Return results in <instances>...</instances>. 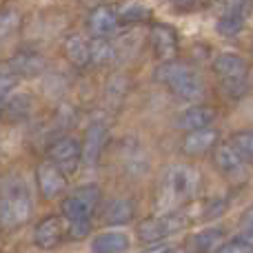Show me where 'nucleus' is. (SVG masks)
Masks as SVG:
<instances>
[{"label":"nucleus","mask_w":253,"mask_h":253,"mask_svg":"<svg viewBox=\"0 0 253 253\" xmlns=\"http://www.w3.org/2000/svg\"><path fill=\"white\" fill-rule=\"evenodd\" d=\"M107 142V126L100 123H93L84 133V142H83V160L87 165H93V162L100 158L102 147Z\"/></svg>","instance_id":"4468645a"},{"label":"nucleus","mask_w":253,"mask_h":253,"mask_svg":"<svg viewBox=\"0 0 253 253\" xmlns=\"http://www.w3.org/2000/svg\"><path fill=\"white\" fill-rule=\"evenodd\" d=\"M62 238H65V227H62V220L58 215H47V218H42L36 224L34 242L38 249H44V251L56 249L62 242Z\"/></svg>","instance_id":"6e6552de"},{"label":"nucleus","mask_w":253,"mask_h":253,"mask_svg":"<svg viewBox=\"0 0 253 253\" xmlns=\"http://www.w3.org/2000/svg\"><path fill=\"white\" fill-rule=\"evenodd\" d=\"M215 253H253V242L247 238H236V240L224 242Z\"/></svg>","instance_id":"cd10ccee"},{"label":"nucleus","mask_w":253,"mask_h":253,"mask_svg":"<svg viewBox=\"0 0 253 253\" xmlns=\"http://www.w3.org/2000/svg\"><path fill=\"white\" fill-rule=\"evenodd\" d=\"M89 231H91V222H89V218L71 220V222L67 224V236H69L71 240H83L84 236H89Z\"/></svg>","instance_id":"bb28decb"},{"label":"nucleus","mask_w":253,"mask_h":253,"mask_svg":"<svg viewBox=\"0 0 253 253\" xmlns=\"http://www.w3.org/2000/svg\"><path fill=\"white\" fill-rule=\"evenodd\" d=\"M18 27H20V13L16 9H2L0 11V42L7 40Z\"/></svg>","instance_id":"393cba45"},{"label":"nucleus","mask_w":253,"mask_h":253,"mask_svg":"<svg viewBox=\"0 0 253 253\" xmlns=\"http://www.w3.org/2000/svg\"><path fill=\"white\" fill-rule=\"evenodd\" d=\"M9 69L18 76L34 78V76H38L44 71V58L36 51H20L9 60Z\"/></svg>","instance_id":"2eb2a0df"},{"label":"nucleus","mask_w":253,"mask_h":253,"mask_svg":"<svg viewBox=\"0 0 253 253\" xmlns=\"http://www.w3.org/2000/svg\"><path fill=\"white\" fill-rule=\"evenodd\" d=\"M13 87H16V80H13V76L0 71V100H4V98H7V93L11 91Z\"/></svg>","instance_id":"c85d7f7f"},{"label":"nucleus","mask_w":253,"mask_h":253,"mask_svg":"<svg viewBox=\"0 0 253 253\" xmlns=\"http://www.w3.org/2000/svg\"><path fill=\"white\" fill-rule=\"evenodd\" d=\"M133 218V202L129 198H116L105 209V222L107 224H126Z\"/></svg>","instance_id":"6ab92c4d"},{"label":"nucleus","mask_w":253,"mask_h":253,"mask_svg":"<svg viewBox=\"0 0 253 253\" xmlns=\"http://www.w3.org/2000/svg\"><path fill=\"white\" fill-rule=\"evenodd\" d=\"M213 162L220 169L222 175H229V178H236V175H242V158L238 156V151L231 147V144H222V147L215 149L213 153Z\"/></svg>","instance_id":"a211bd4d"},{"label":"nucleus","mask_w":253,"mask_h":253,"mask_svg":"<svg viewBox=\"0 0 253 253\" xmlns=\"http://www.w3.org/2000/svg\"><path fill=\"white\" fill-rule=\"evenodd\" d=\"M31 107H34V102H31L29 93H18L4 102V114L11 120H22L31 114Z\"/></svg>","instance_id":"5701e85b"},{"label":"nucleus","mask_w":253,"mask_h":253,"mask_svg":"<svg viewBox=\"0 0 253 253\" xmlns=\"http://www.w3.org/2000/svg\"><path fill=\"white\" fill-rule=\"evenodd\" d=\"M89 51H91V62L98 67H105V65H111L118 56V49L111 40L107 38H93L89 42Z\"/></svg>","instance_id":"412c9836"},{"label":"nucleus","mask_w":253,"mask_h":253,"mask_svg":"<svg viewBox=\"0 0 253 253\" xmlns=\"http://www.w3.org/2000/svg\"><path fill=\"white\" fill-rule=\"evenodd\" d=\"M156 78L182 100H196L202 96V80L196 69L178 60H167L158 67Z\"/></svg>","instance_id":"f257e3e1"},{"label":"nucleus","mask_w":253,"mask_h":253,"mask_svg":"<svg viewBox=\"0 0 253 253\" xmlns=\"http://www.w3.org/2000/svg\"><path fill=\"white\" fill-rule=\"evenodd\" d=\"M65 58L74 67H87L91 62V51H89V40H84V36L80 34H69L62 44Z\"/></svg>","instance_id":"dca6fc26"},{"label":"nucleus","mask_w":253,"mask_h":253,"mask_svg":"<svg viewBox=\"0 0 253 253\" xmlns=\"http://www.w3.org/2000/svg\"><path fill=\"white\" fill-rule=\"evenodd\" d=\"M126 249L129 236L123 231H105L91 240V253H125Z\"/></svg>","instance_id":"f3484780"},{"label":"nucleus","mask_w":253,"mask_h":253,"mask_svg":"<svg viewBox=\"0 0 253 253\" xmlns=\"http://www.w3.org/2000/svg\"><path fill=\"white\" fill-rule=\"evenodd\" d=\"M98 200H100V189L96 184H87V187H80L74 196L65 198L62 200V215L69 220H83L89 218L91 211L96 209Z\"/></svg>","instance_id":"423d86ee"},{"label":"nucleus","mask_w":253,"mask_h":253,"mask_svg":"<svg viewBox=\"0 0 253 253\" xmlns=\"http://www.w3.org/2000/svg\"><path fill=\"white\" fill-rule=\"evenodd\" d=\"M147 18H149V9L138 2L126 4L118 13V22H125V25H135V22H142V20H147Z\"/></svg>","instance_id":"a878e982"},{"label":"nucleus","mask_w":253,"mask_h":253,"mask_svg":"<svg viewBox=\"0 0 253 253\" xmlns=\"http://www.w3.org/2000/svg\"><path fill=\"white\" fill-rule=\"evenodd\" d=\"M36 175H38L40 196H42L44 200H56L58 196H62V193L67 191V175L56 162L44 160L42 165L38 167Z\"/></svg>","instance_id":"0eeeda50"},{"label":"nucleus","mask_w":253,"mask_h":253,"mask_svg":"<svg viewBox=\"0 0 253 253\" xmlns=\"http://www.w3.org/2000/svg\"><path fill=\"white\" fill-rule=\"evenodd\" d=\"M198 189V173L191 167H173L165 175L160 189V205L165 209H173L180 202L189 200Z\"/></svg>","instance_id":"7ed1b4c3"},{"label":"nucleus","mask_w":253,"mask_h":253,"mask_svg":"<svg viewBox=\"0 0 253 253\" xmlns=\"http://www.w3.org/2000/svg\"><path fill=\"white\" fill-rule=\"evenodd\" d=\"M171 2L173 4H193L196 0H171Z\"/></svg>","instance_id":"2f4dec72"},{"label":"nucleus","mask_w":253,"mask_h":253,"mask_svg":"<svg viewBox=\"0 0 253 253\" xmlns=\"http://www.w3.org/2000/svg\"><path fill=\"white\" fill-rule=\"evenodd\" d=\"M169 253H184V251H169Z\"/></svg>","instance_id":"72a5a7b5"},{"label":"nucleus","mask_w":253,"mask_h":253,"mask_svg":"<svg viewBox=\"0 0 253 253\" xmlns=\"http://www.w3.org/2000/svg\"><path fill=\"white\" fill-rule=\"evenodd\" d=\"M245 238H247V240H249V242H253V224H251V227L245 231Z\"/></svg>","instance_id":"7c9ffc66"},{"label":"nucleus","mask_w":253,"mask_h":253,"mask_svg":"<svg viewBox=\"0 0 253 253\" xmlns=\"http://www.w3.org/2000/svg\"><path fill=\"white\" fill-rule=\"evenodd\" d=\"M245 20H247V13L238 11V9H229L222 13V16L218 18V25H215V29H218L220 36H227V38H231V36H238L242 31V27H245Z\"/></svg>","instance_id":"4be33fe9"},{"label":"nucleus","mask_w":253,"mask_h":253,"mask_svg":"<svg viewBox=\"0 0 253 253\" xmlns=\"http://www.w3.org/2000/svg\"><path fill=\"white\" fill-rule=\"evenodd\" d=\"M34 202L27 191V184L9 182L0 191V224L7 229H16L31 218Z\"/></svg>","instance_id":"f03ea898"},{"label":"nucleus","mask_w":253,"mask_h":253,"mask_svg":"<svg viewBox=\"0 0 253 253\" xmlns=\"http://www.w3.org/2000/svg\"><path fill=\"white\" fill-rule=\"evenodd\" d=\"M231 147L238 151V156L247 162H253V129L238 131L231 138Z\"/></svg>","instance_id":"b1692460"},{"label":"nucleus","mask_w":253,"mask_h":253,"mask_svg":"<svg viewBox=\"0 0 253 253\" xmlns=\"http://www.w3.org/2000/svg\"><path fill=\"white\" fill-rule=\"evenodd\" d=\"M2 111H4V105H2V100H0V114H2Z\"/></svg>","instance_id":"473e14b6"},{"label":"nucleus","mask_w":253,"mask_h":253,"mask_svg":"<svg viewBox=\"0 0 253 253\" xmlns=\"http://www.w3.org/2000/svg\"><path fill=\"white\" fill-rule=\"evenodd\" d=\"M218 142V131L213 126H202V129L187 131L182 140V153L187 156H202V153L211 151Z\"/></svg>","instance_id":"9b49d317"},{"label":"nucleus","mask_w":253,"mask_h":253,"mask_svg":"<svg viewBox=\"0 0 253 253\" xmlns=\"http://www.w3.org/2000/svg\"><path fill=\"white\" fill-rule=\"evenodd\" d=\"M224 240V231L220 227H207L202 231H198L191 238V249L196 253H209L213 251L220 242Z\"/></svg>","instance_id":"aec40b11"},{"label":"nucleus","mask_w":253,"mask_h":253,"mask_svg":"<svg viewBox=\"0 0 253 253\" xmlns=\"http://www.w3.org/2000/svg\"><path fill=\"white\" fill-rule=\"evenodd\" d=\"M213 74L218 76V80L222 83V87L227 89V93L231 96H240L247 89V62L242 56L231 51H224L220 56H215L213 60Z\"/></svg>","instance_id":"20e7f679"},{"label":"nucleus","mask_w":253,"mask_h":253,"mask_svg":"<svg viewBox=\"0 0 253 253\" xmlns=\"http://www.w3.org/2000/svg\"><path fill=\"white\" fill-rule=\"evenodd\" d=\"M49 160L56 162L62 171L76 167V162L83 158V144L76 138H60L49 147Z\"/></svg>","instance_id":"1a4fd4ad"},{"label":"nucleus","mask_w":253,"mask_h":253,"mask_svg":"<svg viewBox=\"0 0 253 253\" xmlns=\"http://www.w3.org/2000/svg\"><path fill=\"white\" fill-rule=\"evenodd\" d=\"M142 253H169V247L158 245V242H156V247H151V249H147V251H142Z\"/></svg>","instance_id":"c756f323"},{"label":"nucleus","mask_w":253,"mask_h":253,"mask_svg":"<svg viewBox=\"0 0 253 253\" xmlns=\"http://www.w3.org/2000/svg\"><path fill=\"white\" fill-rule=\"evenodd\" d=\"M213 120H215V111L211 109V107L193 105L178 116L175 126H180V129H184V131H193V129H202V126H211Z\"/></svg>","instance_id":"ddd939ff"},{"label":"nucleus","mask_w":253,"mask_h":253,"mask_svg":"<svg viewBox=\"0 0 253 253\" xmlns=\"http://www.w3.org/2000/svg\"><path fill=\"white\" fill-rule=\"evenodd\" d=\"M184 222H187V220L180 213H167V215H160V218L144 220V222L138 224V238L142 242H147V245H156L162 238H167V236H171V233H175L178 229H182Z\"/></svg>","instance_id":"39448f33"},{"label":"nucleus","mask_w":253,"mask_h":253,"mask_svg":"<svg viewBox=\"0 0 253 253\" xmlns=\"http://www.w3.org/2000/svg\"><path fill=\"white\" fill-rule=\"evenodd\" d=\"M87 27L91 31L93 38H109L118 29V13L107 4H98L91 9L87 18Z\"/></svg>","instance_id":"9d476101"},{"label":"nucleus","mask_w":253,"mask_h":253,"mask_svg":"<svg viewBox=\"0 0 253 253\" xmlns=\"http://www.w3.org/2000/svg\"><path fill=\"white\" fill-rule=\"evenodd\" d=\"M151 47L160 60H173L178 53V36L167 25H153L151 27Z\"/></svg>","instance_id":"f8f14e48"}]
</instances>
